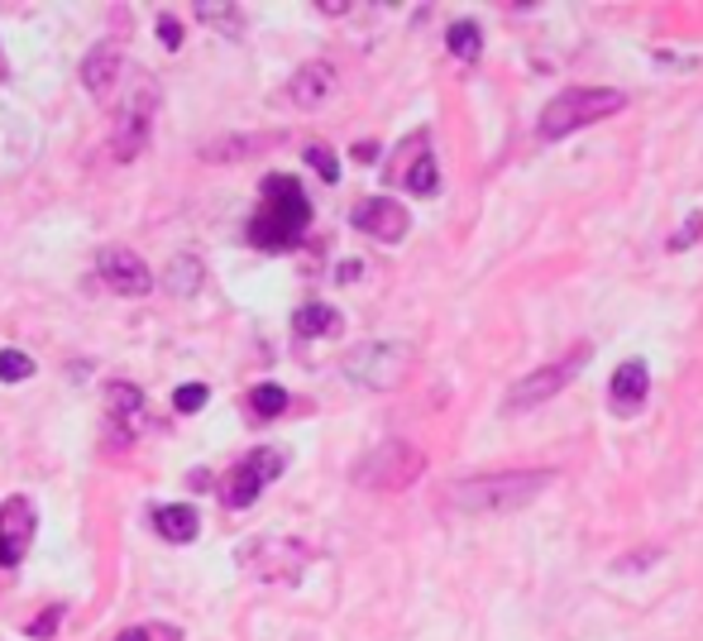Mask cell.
<instances>
[{
	"label": "cell",
	"instance_id": "1",
	"mask_svg": "<svg viewBox=\"0 0 703 641\" xmlns=\"http://www.w3.org/2000/svg\"><path fill=\"white\" fill-rule=\"evenodd\" d=\"M555 483L551 469H503V474H474L445 489V503L459 513H522Z\"/></svg>",
	"mask_w": 703,
	"mask_h": 641
},
{
	"label": "cell",
	"instance_id": "2",
	"mask_svg": "<svg viewBox=\"0 0 703 641\" xmlns=\"http://www.w3.org/2000/svg\"><path fill=\"white\" fill-rule=\"evenodd\" d=\"M307 225H311V197L301 192L297 177H287V173L263 177V207L249 221V245L283 254L297 245Z\"/></svg>",
	"mask_w": 703,
	"mask_h": 641
},
{
	"label": "cell",
	"instance_id": "3",
	"mask_svg": "<svg viewBox=\"0 0 703 641\" xmlns=\"http://www.w3.org/2000/svg\"><path fill=\"white\" fill-rule=\"evenodd\" d=\"M622 106H627L622 91H608V87H565L560 96H551V101H545V111L536 120V135L541 139H565V135H575V130L593 125V120L622 111Z\"/></svg>",
	"mask_w": 703,
	"mask_h": 641
},
{
	"label": "cell",
	"instance_id": "4",
	"mask_svg": "<svg viewBox=\"0 0 703 641\" xmlns=\"http://www.w3.org/2000/svg\"><path fill=\"white\" fill-rule=\"evenodd\" d=\"M427 474V455L407 441H387L379 451H369L359 459L355 469V483L359 489H379V493H393V489H407Z\"/></svg>",
	"mask_w": 703,
	"mask_h": 641
},
{
	"label": "cell",
	"instance_id": "5",
	"mask_svg": "<svg viewBox=\"0 0 703 641\" xmlns=\"http://www.w3.org/2000/svg\"><path fill=\"white\" fill-rule=\"evenodd\" d=\"M584 359H589V345H575L565 365H545L536 373H527V379H517L513 393L503 397V412H527V407H541L545 397H555L579 369H584Z\"/></svg>",
	"mask_w": 703,
	"mask_h": 641
},
{
	"label": "cell",
	"instance_id": "6",
	"mask_svg": "<svg viewBox=\"0 0 703 641\" xmlns=\"http://www.w3.org/2000/svg\"><path fill=\"white\" fill-rule=\"evenodd\" d=\"M407 373V345L379 341V345H359L355 355L345 359V379H355L359 389H393L397 379Z\"/></svg>",
	"mask_w": 703,
	"mask_h": 641
},
{
	"label": "cell",
	"instance_id": "7",
	"mask_svg": "<svg viewBox=\"0 0 703 641\" xmlns=\"http://www.w3.org/2000/svg\"><path fill=\"white\" fill-rule=\"evenodd\" d=\"M278 474H283V451H273V445L249 451L235 469H230V479H225V507H249Z\"/></svg>",
	"mask_w": 703,
	"mask_h": 641
},
{
	"label": "cell",
	"instance_id": "8",
	"mask_svg": "<svg viewBox=\"0 0 703 641\" xmlns=\"http://www.w3.org/2000/svg\"><path fill=\"white\" fill-rule=\"evenodd\" d=\"M149 130H153V91L149 87H135V91H130V101H120L111 153H115L120 163H130L144 149V144H149Z\"/></svg>",
	"mask_w": 703,
	"mask_h": 641
},
{
	"label": "cell",
	"instance_id": "9",
	"mask_svg": "<svg viewBox=\"0 0 703 641\" xmlns=\"http://www.w3.org/2000/svg\"><path fill=\"white\" fill-rule=\"evenodd\" d=\"M96 273H101V283L111 287V293H120V297L153 293V273H149V263H144L135 249H101Z\"/></svg>",
	"mask_w": 703,
	"mask_h": 641
},
{
	"label": "cell",
	"instance_id": "10",
	"mask_svg": "<svg viewBox=\"0 0 703 641\" xmlns=\"http://www.w3.org/2000/svg\"><path fill=\"white\" fill-rule=\"evenodd\" d=\"M355 230H363L369 239H379V245H397V239L411 230V215L407 207L397 197H369V201H359L355 207Z\"/></svg>",
	"mask_w": 703,
	"mask_h": 641
},
{
	"label": "cell",
	"instance_id": "11",
	"mask_svg": "<svg viewBox=\"0 0 703 641\" xmlns=\"http://www.w3.org/2000/svg\"><path fill=\"white\" fill-rule=\"evenodd\" d=\"M646 393H651V369H646V359H622V365L613 369V379H608V403H613V412L617 417H632L641 403H646Z\"/></svg>",
	"mask_w": 703,
	"mask_h": 641
},
{
	"label": "cell",
	"instance_id": "12",
	"mask_svg": "<svg viewBox=\"0 0 703 641\" xmlns=\"http://www.w3.org/2000/svg\"><path fill=\"white\" fill-rule=\"evenodd\" d=\"M34 537V507L29 498H10L0 507V565H15L24 546H29Z\"/></svg>",
	"mask_w": 703,
	"mask_h": 641
},
{
	"label": "cell",
	"instance_id": "13",
	"mask_svg": "<svg viewBox=\"0 0 703 641\" xmlns=\"http://www.w3.org/2000/svg\"><path fill=\"white\" fill-rule=\"evenodd\" d=\"M331 91H335V67H331V63H307V67H297L293 87H287V96H293V106H301V111L321 106Z\"/></svg>",
	"mask_w": 703,
	"mask_h": 641
},
{
	"label": "cell",
	"instance_id": "14",
	"mask_svg": "<svg viewBox=\"0 0 703 641\" xmlns=\"http://www.w3.org/2000/svg\"><path fill=\"white\" fill-rule=\"evenodd\" d=\"M106 412H111V417H106L111 427H125L120 435L130 441V435H135L130 427H135L139 412H144V393L135 389V383H111V389H106Z\"/></svg>",
	"mask_w": 703,
	"mask_h": 641
},
{
	"label": "cell",
	"instance_id": "15",
	"mask_svg": "<svg viewBox=\"0 0 703 641\" xmlns=\"http://www.w3.org/2000/svg\"><path fill=\"white\" fill-rule=\"evenodd\" d=\"M153 527H159V537L163 541H173V546H182V541H192L197 537V507H187V503H168L153 513Z\"/></svg>",
	"mask_w": 703,
	"mask_h": 641
},
{
	"label": "cell",
	"instance_id": "16",
	"mask_svg": "<svg viewBox=\"0 0 703 641\" xmlns=\"http://www.w3.org/2000/svg\"><path fill=\"white\" fill-rule=\"evenodd\" d=\"M82 82H87L91 96H106L111 91V82H120V53L111 44H101L87 63H82Z\"/></svg>",
	"mask_w": 703,
	"mask_h": 641
},
{
	"label": "cell",
	"instance_id": "17",
	"mask_svg": "<svg viewBox=\"0 0 703 641\" xmlns=\"http://www.w3.org/2000/svg\"><path fill=\"white\" fill-rule=\"evenodd\" d=\"M293 331L301 335V341H317V335H331L341 331V317H335L325 301H307V307L293 311Z\"/></svg>",
	"mask_w": 703,
	"mask_h": 641
},
{
	"label": "cell",
	"instance_id": "18",
	"mask_svg": "<svg viewBox=\"0 0 703 641\" xmlns=\"http://www.w3.org/2000/svg\"><path fill=\"white\" fill-rule=\"evenodd\" d=\"M403 183H407L411 197H435V187H441V173H435L431 149H417V159L403 168Z\"/></svg>",
	"mask_w": 703,
	"mask_h": 641
},
{
	"label": "cell",
	"instance_id": "19",
	"mask_svg": "<svg viewBox=\"0 0 703 641\" xmlns=\"http://www.w3.org/2000/svg\"><path fill=\"white\" fill-rule=\"evenodd\" d=\"M163 287L168 293H177V297H192L201 287V263L192 259V254H177V259L168 263V273H163Z\"/></svg>",
	"mask_w": 703,
	"mask_h": 641
},
{
	"label": "cell",
	"instance_id": "20",
	"mask_svg": "<svg viewBox=\"0 0 703 641\" xmlns=\"http://www.w3.org/2000/svg\"><path fill=\"white\" fill-rule=\"evenodd\" d=\"M445 48H451L455 58H465V63H474V58L483 53V34L474 20H455L451 29H445Z\"/></svg>",
	"mask_w": 703,
	"mask_h": 641
},
{
	"label": "cell",
	"instance_id": "21",
	"mask_svg": "<svg viewBox=\"0 0 703 641\" xmlns=\"http://www.w3.org/2000/svg\"><path fill=\"white\" fill-rule=\"evenodd\" d=\"M249 407H254V417H278L287 407V389H283V383H254V389H249Z\"/></svg>",
	"mask_w": 703,
	"mask_h": 641
},
{
	"label": "cell",
	"instance_id": "22",
	"mask_svg": "<svg viewBox=\"0 0 703 641\" xmlns=\"http://www.w3.org/2000/svg\"><path fill=\"white\" fill-rule=\"evenodd\" d=\"M263 144H273L269 135L263 139H249V135H239V139H215V144H206V159L211 163H225V159H239V153H249V149H263Z\"/></svg>",
	"mask_w": 703,
	"mask_h": 641
},
{
	"label": "cell",
	"instance_id": "23",
	"mask_svg": "<svg viewBox=\"0 0 703 641\" xmlns=\"http://www.w3.org/2000/svg\"><path fill=\"white\" fill-rule=\"evenodd\" d=\"M29 373H34V359L29 355H20V349H0V379L20 383V379H29Z\"/></svg>",
	"mask_w": 703,
	"mask_h": 641
},
{
	"label": "cell",
	"instance_id": "24",
	"mask_svg": "<svg viewBox=\"0 0 703 641\" xmlns=\"http://www.w3.org/2000/svg\"><path fill=\"white\" fill-rule=\"evenodd\" d=\"M206 397H211V389H206V383H182V389L173 393V407H177V412H201Z\"/></svg>",
	"mask_w": 703,
	"mask_h": 641
},
{
	"label": "cell",
	"instance_id": "25",
	"mask_svg": "<svg viewBox=\"0 0 703 641\" xmlns=\"http://www.w3.org/2000/svg\"><path fill=\"white\" fill-rule=\"evenodd\" d=\"M307 159H311V168L325 177V183H341V163H335V153L325 149V144H311L307 149Z\"/></svg>",
	"mask_w": 703,
	"mask_h": 641
},
{
	"label": "cell",
	"instance_id": "26",
	"mask_svg": "<svg viewBox=\"0 0 703 641\" xmlns=\"http://www.w3.org/2000/svg\"><path fill=\"white\" fill-rule=\"evenodd\" d=\"M699 225H703V215L694 211V215H689V221H684L680 235H670V249H689V245H694V239H699Z\"/></svg>",
	"mask_w": 703,
	"mask_h": 641
},
{
	"label": "cell",
	"instance_id": "27",
	"mask_svg": "<svg viewBox=\"0 0 703 641\" xmlns=\"http://www.w3.org/2000/svg\"><path fill=\"white\" fill-rule=\"evenodd\" d=\"M201 20H211V24H221V29H230L235 34L239 29V15H225L221 5H201Z\"/></svg>",
	"mask_w": 703,
	"mask_h": 641
},
{
	"label": "cell",
	"instance_id": "28",
	"mask_svg": "<svg viewBox=\"0 0 703 641\" xmlns=\"http://www.w3.org/2000/svg\"><path fill=\"white\" fill-rule=\"evenodd\" d=\"M159 39H163L168 48H177V44H182V24H177L173 15H159Z\"/></svg>",
	"mask_w": 703,
	"mask_h": 641
},
{
	"label": "cell",
	"instance_id": "29",
	"mask_svg": "<svg viewBox=\"0 0 703 641\" xmlns=\"http://www.w3.org/2000/svg\"><path fill=\"white\" fill-rule=\"evenodd\" d=\"M58 618H63V608H48L39 622H29V637H53V627H58Z\"/></svg>",
	"mask_w": 703,
	"mask_h": 641
},
{
	"label": "cell",
	"instance_id": "30",
	"mask_svg": "<svg viewBox=\"0 0 703 641\" xmlns=\"http://www.w3.org/2000/svg\"><path fill=\"white\" fill-rule=\"evenodd\" d=\"M661 555V546H651L646 555H627V560H617V570H641V565H651Z\"/></svg>",
	"mask_w": 703,
	"mask_h": 641
},
{
	"label": "cell",
	"instance_id": "31",
	"mask_svg": "<svg viewBox=\"0 0 703 641\" xmlns=\"http://www.w3.org/2000/svg\"><path fill=\"white\" fill-rule=\"evenodd\" d=\"M115 641H149V632H144V627H130V632H120Z\"/></svg>",
	"mask_w": 703,
	"mask_h": 641
}]
</instances>
